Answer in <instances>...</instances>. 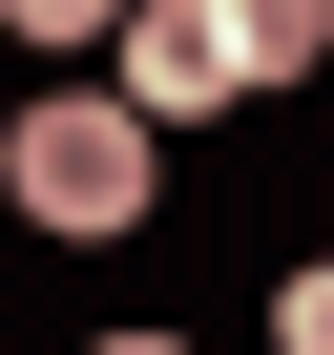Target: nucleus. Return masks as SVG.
Masks as SVG:
<instances>
[{
  "label": "nucleus",
  "instance_id": "5",
  "mask_svg": "<svg viewBox=\"0 0 334 355\" xmlns=\"http://www.w3.org/2000/svg\"><path fill=\"white\" fill-rule=\"evenodd\" d=\"M272 355H334V272H292V293H272Z\"/></svg>",
  "mask_w": 334,
  "mask_h": 355
},
{
  "label": "nucleus",
  "instance_id": "1",
  "mask_svg": "<svg viewBox=\"0 0 334 355\" xmlns=\"http://www.w3.org/2000/svg\"><path fill=\"white\" fill-rule=\"evenodd\" d=\"M0 209H21V230H63V251L146 230V125H125V84H42L21 125H0Z\"/></svg>",
  "mask_w": 334,
  "mask_h": 355
},
{
  "label": "nucleus",
  "instance_id": "2",
  "mask_svg": "<svg viewBox=\"0 0 334 355\" xmlns=\"http://www.w3.org/2000/svg\"><path fill=\"white\" fill-rule=\"evenodd\" d=\"M209 105H251L230 21H209V0H146V21H125V125H209Z\"/></svg>",
  "mask_w": 334,
  "mask_h": 355
},
{
  "label": "nucleus",
  "instance_id": "3",
  "mask_svg": "<svg viewBox=\"0 0 334 355\" xmlns=\"http://www.w3.org/2000/svg\"><path fill=\"white\" fill-rule=\"evenodd\" d=\"M209 21H230L251 84H313V63H334V0H209Z\"/></svg>",
  "mask_w": 334,
  "mask_h": 355
},
{
  "label": "nucleus",
  "instance_id": "4",
  "mask_svg": "<svg viewBox=\"0 0 334 355\" xmlns=\"http://www.w3.org/2000/svg\"><path fill=\"white\" fill-rule=\"evenodd\" d=\"M146 0H0V42H125Z\"/></svg>",
  "mask_w": 334,
  "mask_h": 355
},
{
  "label": "nucleus",
  "instance_id": "6",
  "mask_svg": "<svg viewBox=\"0 0 334 355\" xmlns=\"http://www.w3.org/2000/svg\"><path fill=\"white\" fill-rule=\"evenodd\" d=\"M105 355H188V334H105Z\"/></svg>",
  "mask_w": 334,
  "mask_h": 355
}]
</instances>
